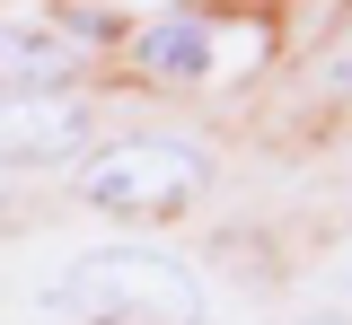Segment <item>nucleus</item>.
<instances>
[{
  "label": "nucleus",
  "instance_id": "1",
  "mask_svg": "<svg viewBox=\"0 0 352 325\" xmlns=\"http://www.w3.org/2000/svg\"><path fill=\"white\" fill-rule=\"evenodd\" d=\"M53 308L80 325H203V281L159 246H97L53 281Z\"/></svg>",
  "mask_w": 352,
  "mask_h": 325
},
{
  "label": "nucleus",
  "instance_id": "2",
  "mask_svg": "<svg viewBox=\"0 0 352 325\" xmlns=\"http://www.w3.org/2000/svg\"><path fill=\"white\" fill-rule=\"evenodd\" d=\"M203 185H212V158L185 149V141H106L88 158V176H80V193L97 211H132V220L185 211Z\"/></svg>",
  "mask_w": 352,
  "mask_h": 325
},
{
  "label": "nucleus",
  "instance_id": "3",
  "mask_svg": "<svg viewBox=\"0 0 352 325\" xmlns=\"http://www.w3.org/2000/svg\"><path fill=\"white\" fill-rule=\"evenodd\" d=\"M238 45L256 53V36L220 27V18H203V9H176V18H159V27H141V71H150V80H212Z\"/></svg>",
  "mask_w": 352,
  "mask_h": 325
},
{
  "label": "nucleus",
  "instance_id": "4",
  "mask_svg": "<svg viewBox=\"0 0 352 325\" xmlns=\"http://www.w3.org/2000/svg\"><path fill=\"white\" fill-rule=\"evenodd\" d=\"M88 141L80 97H0V167H53Z\"/></svg>",
  "mask_w": 352,
  "mask_h": 325
},
{
  "label": "nucleus",
  "instance_id": "5",
  "mask_svg": "<svg viewBox=\"0 0 352 325\" xmlns=\"http://www.w3.org/2000/svg\"><path fill=\"white\" fill-rule=\"evenodd\" d=\"M71 71H80V45L44 27H0V97H62Z\"/></svg>",
  "mask_w": 352,
  "mask_h": 325
}]
</instances>
